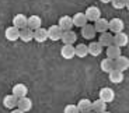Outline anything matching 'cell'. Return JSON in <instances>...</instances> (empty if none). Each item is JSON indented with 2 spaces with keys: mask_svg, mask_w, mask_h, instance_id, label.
Segmentation results:
<instances>
[{
  "mask_svg": "<svg viewBox=\"0 0 129 113\" xmlns=\"http://www.w3.org/2000/svg\"><path fill=\"white\" fill-rule=\"evenodd\" d=\"M86 17H87L88 21H91V23H97L98 20L101 18V10L98 9L97 6H90L87 7V10H86Z\"/></svg>",
  "mask_w": 129,
  "mask_h": 113,
  "instance_id": "obj_1",
  "label": "cell"
},
{
  "mask_svg": "<svg viewBox=\"0 0 129 113\" xmlns=\"http://www.w3.org/2000/svg\"><path fill=\"white\" fill-rule=\"evenodd\" d=\"M13 27L18 28L20 31H23V29L28 28V17H25L24 14H17V16H14V18H13Z\"/></svg>",
  "mask_w": 129,
  "mask_h": 113,
  "instance_id": "obj_2",
  "label": "cell"
},
{
  "mask_svg": "<svg viewBox=\"0 0 129 113\" xmlns=\"http://www.w3.org/2000/svg\"><path fill=\"white\" fill-rule=\"evenodd\" d=\"M100 99L104 100L105 103H111L114 99H115V92H114L112 88L104 87L100 89Z\"/></svg>",
  "mask_w": 129,
  "mask_h": 113,
  "instance_id": "obj_3",
  "label": "cell"
},
{
  "mask_svg": "<svg viewBox=\"0 0 129 113\" xmlns=\"http://www.w3.org/2000/svg\"><path fill=\"white\" fill-rule=\"evenodd\" d=\"M123 28H125V24H123V21L121 18H116L115 17V18H112L110 21V31L114 35L123 32Z\"/></svg>",
  "mask_w": 129,
  "mask_h": 113,
  "instance_id": "obj_4",
  "label": "cell"
},
{
  "mask_svg": "<svg viewBox=\"0 0 129 113\" xmlns=\"http://www.w3.org/2000/svg\"><path fill=\"white\" fill-rule=\"evenodd\" d=\"M59 28L63 31V32H66V31H72V28L74 27L73 24V17L70 16H63L59 18Z\"/></svg>",
  "mask_w": 129,
  "mask_h": 113,
  "instance_id": "obj_5",
  "label": "cell"
},
{
  "mask_svg": "<svg viewBox=\"0 0 129 113\" xmlns=\"http://www.w3.org/2000/svg\"><path fill=\"white\" fill-rule=\"evenodd\" d=\"M62 35H63V31L59 28V25H52L48 28V36L51 41L56 42V41H62Z\"/></svg>",
  "mask_w": 129,
  "mask_h": 113,
  "instance_id": "obj_6",
  "label": "cell"
},
{
  "mask_svg": "<svg viewBox=\"0 0 129 113\" xmlns=\"http://www.w3.org/2000/svg\"><path fill=\"white\" fill-rule=\"evenodd\" d=\"M11 94L14 95L16 98L21 99V98H25L27 94H28V88H27L25 84H16L11 89Z\"/></svg>",
  "mask_w": 129,
  "mask_h": 113,
  "instance_id": "obj_7",
  "label": "cell"
},
{
  "mask_svg": "<svg viewBox=\"0 0 129 113\" xmlns=\"http://www.w3.org/2000/svg\"><path fill=\"white\" fill-rule=\"evenodd\" d=\"M60 56L66 60H70L76 56V48L73 45H63L60 49Z\"/></svg>",
  "mask_w": 129,
  "mask_h": 113,
  "instance_id": "obj_8",
  "label": "cell"
},
{
  "mask_svg": "<svg viewBox=\"0 0 129 113\" xmlns=\"http://www.w3.org/2000/svg\"><path fill=\"white\" fill-rule=\"evenodd\" d=\"M20 34H21V31H20L18 28H16V27H9V28L6 29V32H4V35H6V39L7 41H10V42H16L17 39H20Z\"/></svg>",
  "mask_w": 129,
  "mask_h": 113,
  "instance_id": "obj_9",
  "label": "cell"
},
{
  "mask_svg": "<svg viewBox=\"0 0 129 113\" xmlns=\"http://www.w3.org/2000/svg\"><path fill=\"white\" fill-rule=\"evenodd\" d=\"M94 28H95V31L100 34V35L101 34H105V32H108V29H110V21L101 17L97 23H94Z\"/></svg>",
  "mask_w": 129,
  "mask_h": 113,
  "instance_id": "obj_10",
  "label": "cell"
},
{
  "mask_svg": "<svg viewBox=\"0 0 129 113\" xmlns=\"http://www.w3.org/2000/svg\"><path fill=\"white\" fill-rule=\"evenodd\" d=\"M98 43H100L103 48H110V46L114 45V35L110 32L101 34V35L98 36Z\"/></svg>",
  "mask_w": 129,
  "mask_h": 113,
  "instance_id": "obj_11",
  "label": "cell"
},
{
  "mask_svg": "<svg viewBox=\"0 0 129 113\" xmlns=\"http://www.w3.org/2000/svg\"><path fill=\"white\" fill-rule=\"evenodd\" d=\"M129 43V36L128 34L125 32H121V34H116L114 35V45H116L118 48H123Z\"/></svg>",
  "mask_w": 129,
  "mask_h": 113,
  "instance_id": "obj_12",
  "label": "cell"
},
{
  "mask_svg": "<svg viewBox=\"0 0 129 113\" xmlns=\"http://www.w3.org/2000/svg\"><path fill=\"white\" fill-rule=\"evenodd\" d=\"M17 105H18V98H16L13 94L6 95V96H4V99H3V106L4 107L14 110L17 107Z\"/></svg>",
  "mask_w": 129,
  "mask_h": 113,
  "instance_id": "obj_13",
  "label": "cell"
},
{
  "mask_svg": "<svg viewBox=\"0 0 129 113\" xmlns=\"http://www.w3.org/2000/svg\"><path fill=\"white\" fill-rule=\"evenodd\" d=\"M77 107L80 110V113H88L93 110V102L87 98H83L77 102Z\"/></svg>",
  "mask_w": 129,
  "mask_h": 113,
  "instance_id": "obj_14",
  "label": "cell"
},
{
  "mask_svg": "<svg viewBox=\"0 0 129 113\" xmlns=\"http://www.w3.org/2000/svg\"><path fill=\"white\" fill-rule=\"evenodd\" d=\"M42 20L39 16H29L28 17V28L31 29V31H37V29L42 28Z\"/></svg>",
  "mask_w": 129,
  "mask_h": 113,
  "instance_id": "obj_15",
  "label": "cell"
},
{
  "mask_svg": "<svg viewBox=\"0 0 129 113\" xmlns=\"http://www.w3.org/2000/svg\"><path fill=\"white\" fill-rule=\"evenodd\" d=\"M122 56L121 53V48H118L116 45H112L110 48H107V59H111V60L115 61L116 59H119Z\"/></svg>",
  "mask_w": 129,
  "mask_h": 113,
  "instance_id": "obj_16",
  "label": "cell"
},
{
  "mask_svg": "<svg viewBox=\"0 0 129 113\" xmlns=\"http://www.w3.org/2000/svg\"><path fill=\"white\" fill-rule=\"evenodd\" d=\"M48 29L45 28H39L37 31H34V41H37L38 43H44L45 41H48Z\"/></svg>",
  "mask_w": 129,
  "mask_h": 113,
  "instance_id": "obj_17",
  "label": "cell"
},
{
  "mask_svg": "<svg viewBox=\"0 0 129 113\" xmlns=\"http://www.w3.org/2000/svg\"><path fill=\"white\" fill-rule=\"evenodd\" d=\"M88 23L87 17H86V14L84 13H76L73 16V24L74 27H80V28H83V27H86Z\"/></svg>",
  "mask_w": 129,
  "mask_h": 113,
  "instance_id": "obj_18",
  "label": "cell"
},
{
  "mask_svg": "<svg viewBox=\"0 0 129 113\" xmlns=\"http://www.w3.org/2000/svg\"><path fill=\"white\" fill-rule=\"evenodd\" d=\"M17 109H20L21 112H29V110L32 109V100L29 99V98H21V99H18V105H17Z\"/></svg>",
  "mask_w": 129,
  "mask_h": 113,
  "instance_id": "obj_19",
  "label": "cell"
},
{
  "mask_svg": "<svg viewBox=\"0 0 129 113\" xmlns=\"http://www.w3.org/2000/svg\"><path fill=\"white\" fill-rule=\"evenodd\" d=\"M115 68L119 71H125L129 68V57H126V56H121L119 59H116L115 60Z\"/></svg>",
  "mask_w": 129,
  "mask_h": 113,
  "instance_id": "obj_20",
  "label": "cell"
},
{
  "mask_svg": "<svg viewBox=\"0 0 129 113\" xmlns=\"http://www.w3.org/2000/svg\"><path fill=\"white\" fill-rule=\"evenodd\" d=\"M76 41H77V35L73 31H66L62 35V42H63V45H73Z\"/></svg>",
  "mask_w": 129,
  "mask_h": 113,
  "instance_id": "obj_21",
  "label": "cell"
},
{
  "mask_svg": "<svg viewBox=\"0 0 129 113\" xmlns=\"http://www.w3.org/2000/svg\"><path fill=\"white\" fill-rule=\"evenodd\" d=\"M95 34H97V31H95V28H94V25H91V24H87L86 27L81 28V35L86 39H93L94 36H95Z\"/></svg>",
  "mask_w": 129,
  "mask_h": 113,
  "instance_id": "obj_22",
  "label": "cell"
},
{
  "mask_svg": "<svg viewBox=\"0 0 129 113\" xmlns=\"http://www.w3.org/2000/svg\"><path fill=\"white\" fill-rule=\"evenodd\" d=\"M108 77H110V81L112 84H121L123 81V73L115 68V70H112L110 74H108Z\"/></svg>",
  "mask_w": 129,
  "mask_h": 113,
  "instance_id": "obj_23",
  "label": "cell"
},
{
  "mask_svg": "<svg viewBox=\"0 0 129 113\" xmlns=\"http://www.w3.org/2000/svg\"><path fill=\"white\" fill-rule=\"evenodd\" d=\"M100 67L104 73H108V74H110L112 70H115V61L111 60V59H104V60L101 61Z\"/></svg>",
  "mask_w": 129,
  "mask_h": 113,
  "instance_id": "obj_24",
  "label": "cell"
},
{
  "mask_svg": "<svg viewBox=\"0 0 129 113\" xmlns=\"http://www.w3.org/2000/svg\"><path fill=\"white\" fill-rule=\"evenodd\" d=\"M101 53H103V46L98 42H91L90 45H88V55L97 57V56H100Z\"/></svg>",
  "mask_w": 129,
  "mask_h": 113,
  "instance_id": "obj_25",
  "label": "cell"
},
{
  "mask_svg": "<svg viewBox=\"0 0 129 113\" xmlns=\"http://www.w3.org/2000/svg\"><path fill=\"white\" fill-rule=\"evenodd\" d=\"M93 112H95V113H104V112H107V103L98 98L97 100H94V102H93Z\"/></svg>",
  "mask_w": 129,
  "mask_h": 113,
  "instance_id": "obj_26",
  "label": "cell"
},
{
  "mask_svg": "<svg viewBox=\"0 0 129 113\" xmlns=\"http://www.w3.org/2000/svg\"><path fill=\"white\" fill-rule=\"evenodd\" d=\"M20 39H21L23 42H25V43L31 42L32 39H34V31H31L29 28L23 29V31H21V34H20Z\"/></svg>",
  "mask_w": 129,
  "mask_h": 113,
  "instance_id": "obj_27",
  "label": "cell"
},
{
  "mask_svg": "<svg viewBox=\"0 0 129 113\" xmlns=\"http://www.w3.org/2000/svg\"><path fill=\"white\" fill-rule=\"evenodd\" d=\"M87 55H88V46L84 45V43H79V45L76 46V56L80 57V59H83Z\"/></svg>",
  "mask_w": 129,
  "mask_h": 113,
  "instance_id": "obj_28",
  "label": "cell"
},
{
  "mask_svg": "<svg viewBox=\"0 0 129 113\" xmlns=\"http://www.w3.org/2000/svg\"><path fill=\"white\" fill-rule=\"evenodd\" d=\"M111 4H112L114 9L122 10V9H125V7H126V0H112Z\"/></svg>",
  "mask_w": 129,
  "mask_h": 113,
  "instance_id": "obj_29",
  "label": "cell"
},
{
  "mask_svg": "<svg viewBox=\"0 0 129 113\" xmlns=\"http://www.w3.org/2000/svg\"><path fill=\"white\" fill-rule=\"evenodd\" d=\"M63 113H80V110H79L77 105L70 103V105H66V106H64Z\"/></svg>",
  "mask_w": 129,
  "mask_h": 113,
  "instance_id": "obj_30",
  "label": "cell"
},
{
  "mask_svg": "<svg viewBox=\"0 0 129 113\" xmlns=\"http://www.w3.org/2000/svg\"><path fill=\"white\" fill-rule=\"evenodd\" d=\"M10 113H24V112H21L20 109H14V110H11Z\"/></svg>",
  "mask_w": 129,
  "mask_h": 113,
  "instance_id": "obj_31",
  "label": "cell"
},
{
  "mask_svg": "<svg viewBox=\"0 0 129 113\" xmlns=\"http://www.w3.org/2000/svg\"><path fill=\"white\" fill-rule=\"evenodd\" d=\"M126 9L129 10V0H126Z\"/></svg>",
  "mask_w": 129,
  "mask_h": 113,
  "instance_id": "obj_32",
  "label": "cell"
},
{
  "mask_svg": "<svg viewBox=\"0 0 129 113\" xmlns=\"http://www.w3.org/2000/svg\"><path fill=\"white\" fill-rule=\"evenodd\" d=\"M104 113H111V112H108V110H107V112H104Z\"/></svg>",
  "mask_w": 129,
  "mask_h": 113,
  "instance_id": "obj_33",
  "label": "cell"
},
{
  "mask_svg": "<svg viewBox=\"0 0 129 113\" xmlns=\"http://www.w3.org/2000/svg\"><path fill=\"white\" fill-rule=\"evenodd\" d=\"M88 113H95V112H93V110H91V112H88Z\"/></svg>",
  "mask_w": 129,
  "mask_h": 113,
  "instance_id": "obj_34",
  "label": "cell"
}]
</instances>
